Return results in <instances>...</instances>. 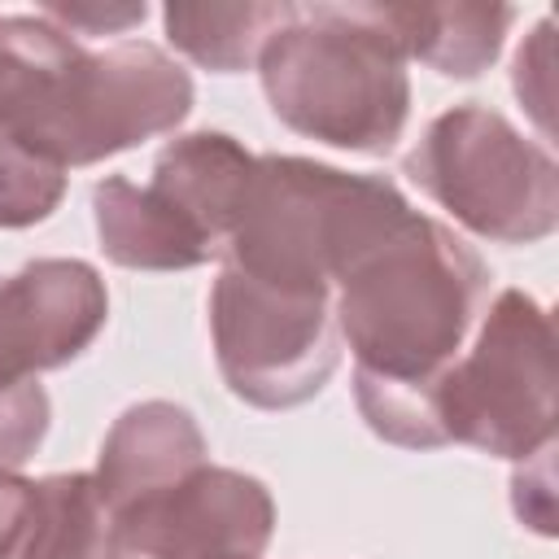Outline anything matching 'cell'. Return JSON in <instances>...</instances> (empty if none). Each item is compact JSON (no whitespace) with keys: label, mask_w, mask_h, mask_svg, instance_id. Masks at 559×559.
I'll return each instance as SVG.
<instances>
[{"label":"cell","mask_w":559,"mask_h":559,"mask_svg":"<svg viewBox=\"0 0 559 559\" xmlns=\"http://www.w3.org/2000/svg\"><path fill=\"white\" fill-rule=\"evenodd\" d=\"M489 306L480 253L428 214H402L332 288L336 332L354 349V402L376 437L437 450L441 380Z\"/></svg>","instance_id":"6da1fadb"},{"label":"cell","mask_w":559,"mask_h":559,"mask_svg":"<svg viewBox=\"0 0 559 559\" xmlns=\"http://www.w3.org/2000/svg\"><path fill=\"white\" fill-rule=\"evenodd\" d=\"M271 114L319 144L384 157L411 118L402 48L371 4H297L258 57Z\"/></svg>","instance_id":"7a4b0ae2"},{"label":"cell","mask_w":559,"mask_h":559,"mask_svg":"<svg viewBox=\"0 0 559 559\" xmlns=\"http://www.w3.org/2000/svg\"><path fill=\"white\" fill-rule=\"evenodd\" d=\"M402 214H411V205L384 175H354L314 157L262 153L253 157L223 258L266 284L332 293L345 266Z\"/></svg>","instance_id":"3957f363"},{"label":"cell","mask_w":559,"mask_h":559,"mask_svg":"<svg viewBox=\"0 0 559 559\" xmlns=\"http://www.w3.org/2000/svg\"><path fill=\"white\" fill-rule=\"evenodd\" d=\"M188 109L192 74L157 44L83 48L74 39L35 83L13 135L70 170L175 131Z\"/></svg>","instance_id":"277c9868"},{"label":"cell","mask_w":559,"mask_h":559,"mask_svg":"<svg viewBox=\"0 0 559 559\" xmlns=\"http://www.w3.org/2000/svg\"><path fill=\"white\" fill-rule=\"evenodd\" d=\"M402 175L454 223L493 245H533L559 227V166L498 109L463 100L437 114Z\"/></svg>","instance_id":"5b68a950"},{"label":"cell","mask_w":559,"mask_h":559,"mask_svg":"<svg viewBox=\"0 0 559 559\" xmlns=\"http://www.w3.org/2000/svg\"><path fill=\"white\" fill-rule=\"evenodd\" d=\"M555 323L550 310L524 288H502L476 341L450 362L441 380L445 445L463 441L498 459L528 463L555 445Z\"/></svg>","instance_id":"8992f818"},{"label":"cell","mask_w":559,"mask_h":559,"mask_svg":"<svg viewBox=\"0 0 559 559\" xmlns=\"http://www.w3.org/2000/svg\"><path fill=\"white\" fill-rule=\"evenodd\" d=\"M210 336L223 384L258 406L310 402L341 362L332 293H301L223 266L210 288Z\"/></svg>","instance_id":"52a82bcc"},{"label":"cell","mask_w":559,"mask_h":559,"mask_svg":"<svg viewBox=\"0 0 559 559\" xmlns=\"http://www.w3.org/2000/svg\"><path fill=\"white\" fill-rule=\"evenodd\" d=\"M271 533L275 502L258 476L197 467L109 515V559H262Z\"/></svg>","instance_id":"ba28073f"},{"label":"cell","mask_w":559,"mask_h":559,"mask_svg":"<svg viewBox=\"0 0 559 559\" xmlns=\"http://www.w3.org/2000/svg\"><path fill=\"white\" fill-rule=\"evenodd\" d=\"M109 319V293L83 258H35L0 275V380H35L79 358Z\"/></svg>","instance_id":"9c48e42d"},{"label":"cell","mask_w":559,"mask_h":559,"mask_svg":"<svg viewBox=\"0 0 559 559\" xmlns=\"http://www.w3.org/2000/svg\"><path fill=\"white\" fill-rule=\"evenodd\" d=\"M205 454L210 445L192 411L162 397L135 402L114 419V428L100 441L96 489L114 515L127 502L192 476L197 467H205Z\"/></svg>","instance_id":"30bf717a"},{"label":"cell","mask_w":559,"mask_h":559,"mask_svg":"<svg viewBox=\"0 0 559 559\" xmlns=\"http://www.w3.org/2000/svg\"><path fill=\"white\" fill-rule=\"evenodd\" d=\"M92 214L105 258L127 271H188L218 258L210 236L153 183L109 175L92 188Z\"/></svg>","instance_id":"8fae6325"},{"label":"cell","mask_w":559,"mask_h":559,"mask_svg":"<svg viewBox=\"0 0 559 559\" xmlns=\"http://www.w3.org/2000/svg\"><path fill=\"white\" fill-rule=\"evenodd\" d=\"M249 170H253V153L240 140H231L227 131H192L157 153L148 183L166 192L210 236V245L223 258L245 201Z\"/></svg>","instance_id":"7c38bea8"},{"label":"cell","mask_w":559,"mask_h":559,"mask_svg":"<svg viewBox=\"0 0 559 559\" xmlns=\"http://www.w3.org/2000/svg\"><path fill=\"white\" fill-rule=\"evenodd\" d=\"M376 22L406 61H424L445 79H476L502 52L511 4H371Z\"/></svg>","instance_id":"4fadbf2b"},{"label":"cell","mask_w":559,"mask_h":559,"mask_svg":"<svg viewBox=\"0 0 559 559\" xmlns=\"http://www.w3.org/2000/svg\"><path fill=\"white\" fill-rule=\"evenodd\" d=\"M297 17L293 0H240V4H166V39L214 74L249 70L266 39Z\"/></svg>","instance_id":"5bb4252c"},{"label":"cell","mask_w":559,"mask_h":559,"mask_svg":"<svg viewBox=\"0 0 559 559\" xmlns=\"http://www.w3.org/2000/svg\"><path fill=\"white\" fill-rule=\"evenodd\" d=\"M17 559H109V507L87 472L35 480L31 528Z\"/></svg>","instance_id":"9a60e30c"},{"label":"cell","mask_w":559,"mask_h":559,"mask_svg":"<svg viewBox=\"0 0 559 559\" xmlns=\"http://www.w3.org/2000/svg\"><path fill=\"white\" fill-rule=\"evenodd\" d=\"M66 197V170L0 127V227H35Z\"/></svg>","instance_id":"2e32d148"},{"label":"cell","mask_w":559,"mask_h":559,"mask_svg":"<svg viewBox=\"0 0 559 559\" xmlns=\"http://www.w3.org/2000/svg\"><path fill=\"white\" fill-rule=\"evenodd\" d=\"M48 432V393L39 380L0 384V472H17Z\"/></svg>","instance_id":"e0dca14e"},{"label":"cell","mask_w":559,"mask_h":559,"mask_svg":"<svg viewBox=\"0 0 559 559\" xmlns=\"http://www.w3.org/2000/svg\"><path fill=\"white\" fill-rule=\"evenodd\" d=\"M44 17L83 44L87 35H122L140 26L148 4H44Z\"/></svg>","instance_id":"ac0fdd59"},{"label":"cell","mask_w":559,"mask_h":559,"mask_svg":"<svg viewBox=\"0 0 559 559\" xmlns=\"http://www.w3.org/2000/svg\"><path fill=\"white\" fill-rule=\"evenodd\" d=\"M35 507V480L0 472V559H17Z\"/></svg>","instance_id":"d6986e66"},{"label":"cell","mask_w":559,"mask_h":559,"mask_svg":"<svg viewBox=\"0 0 559 559\" xmlns=\"http://www.w3.org/2000/svg\"><path fill=\"white\" fill-rule=\"evenodd\" d=\"M0 384H4V380H0Z\"/></svg>","instance_id":"ffe728a7"}]
</instances>
